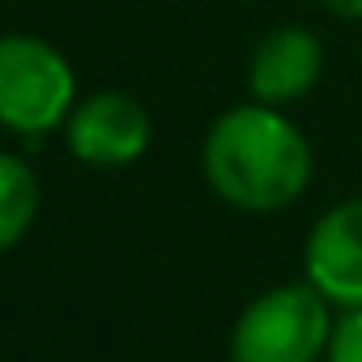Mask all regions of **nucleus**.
<instances>
[{
  "instance_id": "2",
  "label": "nucleus",
  "mask_w": 362,
  "mask_h": 362,
  "mask_svg": "<svg viewBox=\"0 0 362 362\" xmlns=\"http://www.w3.org/2000/svg\"><path fill=\"white\" fill-rule=\"evenodd\" d=\"M77 107V77L60 47L35 35H0V128L43 136Z\"/></svg>"
},
{
  "instance_id": "6",
  "label": "nucleus",
  "mask_w": 362,
  "mask_h": 362,
  "mask_svg": "<svg viewBox=\"0 0 362 362\" xmlns=\"http://www.w3.org/2000/svg\"><path fill=\"white\" fill-rule=\"evenodd\" d=\"M324 73V43L307 26H273L247 64V90L256 103L286 107L307 98Z\"/></svg>"
},
{
  "instance_id": "4",
  "label": "nucleus",
  "mask_w": 362,
  "mask_h": 362,
  "mask_svg": "<svg viewBox=\"0 0 362 362\" xmlns=\"http://www.w3.org/2000/svg\"><path fill=\"white\" fill-rule=\"evenodd\" d=\"M153 119L149 111L119 90H98L81 98L64 119L69 153L86 166H128L149 149Z\"/></svg>"
},
{
  "instance_id": "9",
  "label": "nucleus",
  "mask_w": 362,
  "mask_h": 362,
  "mask_svg": "<svg viewBox=\"0 0 362 362\" xmlns=\"http://www.w3.org/2000/svg\"><path fill=\"white\" fill-rule=\"evenodd\" d=\"M320 5H324L332 18H345V22H362V0H320Z\"/></svg>"
},
{
  "instance_id": "3",
  "label": "nucleus",
  "mask_w": 362,
  "mask_h": 362,
  "mask_svg": "<svg viewBox=\"0 0 362 362\" xmlns=\"http://www.w3.org/2000/svg\"><path fill=\"white\" fill-rule=\"evenodd\" d=\"M328 298L303 286L264 290L243 307L230 332V362H315L328 349Z\"/></svg>"
},
{
  "instance_id": "1",
  "label": "nucleus",
  "mask_w": 362,
  "mask_h": 362,
  "mask_svg": "<svg viewBox=\"0 0 362 362\" xmlns=\"http://www.w3.org/2000/svg\"><path fill=\"white\" fill-rule=\"evenodd\" d=\"M201 166L226 205L243 214H277L307 192L315 158L311 141L281 115V107L252 98L209 124Z\"/></svg>"
},
{
  "instance_id": "8",
  "label": "nucleus",
  "mask_w": 362,
  "mask_h": 362,
  "mask_svg": "<svg viewBox=\"0 0 362 362\" xmlns=\"http://www.w3.org/2000/svg\"><path fill=\"white\" fill-rule=\"evenodd\" d=\"M328 362H362V307H345L328 332Z\"/></svg>"
},
{
  "instance_id": "7",
  "label": "nucleus",
  "mask_w": 362,
  "mask_h": 362,
  "mask_svg": "<svg viewBox=\"0 0 362 362\" xmlns=\"http://www.w3.org/2000/svg\"><path fill=\"white\" fill-rule=\"evenodd\" d=\"M35 214H39V179H35V170L18 153L0 149V252L22 243Z\"/></svg>"
},
{
  "instance_id": "5",
  "label": "nucleus",
  "mask_w": 362,
  "mask_h": 362,
  "mask_svg": "<svg viewBox=\"0 0 362 362\" xmlns=\"http://www.w3.org/2000/svg\"><path fill=\"white\" fill-rule=\"evenodd\" d=\"M307 281L337 307H362V197L332 205L307 235Z\"/></svg>"
}]
</instances>
